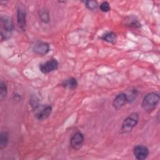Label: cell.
<instances>
[{
    "label": "cell",
    "mask_w": 160,
    "mask_h": 160,
    "mask_svg": "<svg viewBox=\"0 0 160 160\" xmlns=\"http://www.w3.org/2000/svg\"><path fill=\"white\" fill-rule=\"evenodd\" d=\"M159 99V95L157 92H149L144 97L141 103V106L145 111L151 112L158 104Z\"/></svg>",
    "instance_id": "1"
},
{
    "label": "cell",
    "mask_w": 160,
    "mask_h": 160,
    "mask_svg": "<svg viewBox=\"0 0 160 160\" xmlns=\"http://www.w3.org/2000/svg\"><path fill=\"white\" fill-rule=\"evenodd\" d=\"M139 116L138 112H132L126 118L122 121L121 128V133H128L131 132L133 128L137 125L139 121Z\"/></svg>",
    "instance_id": "2"
},
{
    "label": "cell",
    "mask_w": 160,
    "mask_h": 160,
    "mask_svg": "<svg viewBox=\"0 0 160 160\" xmlns=\"http://www.w3.org/2000/svg\"><path fill=\"white\" fill-rule=\"evenodd\" d=\"M58 61L55 59H51L39 65V70L44 74H47L58 68Z\"/></svg>",
    "instance_id": "3"
},
{
    "label": "cell",
    "mask_w": 160,
    "mask_h": 160,
    "mask_svg": "<svg viewBox=\"0 0 160 160\" xmlns=\"http://www.w3.org/2000/svg\"><path fill=\"white\" fill-rule=\"evenodd\" d=\"M84 138L83 134L80 132L74 133L70 139V146L74 150L80 149L84 143Z\"/></svg>",
    "instance_id": "4"
},
{
    "label": "cell",
    "mask_w": 160,
    "mask_h": 160,
    "mask_svg": "<svg viewBox=\"0 0 160 160\" xmlns=\"http://www.w3.org/2000/svg\"><path fill=\"white\" fill-rule=\"evenodd\" d=\"M17 24L21 30L25 31L26 27V12L25 8L22 6H19L17 10Z\"/></svg>",
    "instance_id": "5"
},
{
    "label": "cell",
    "mask_w": 160,
    "mask_h": 160,
    "mask_svg": "<svg viewBox=\"0 0 160 160\" xmlns=\"http://www.w3.org/2000/svg\"><path fill=\"white\" fill-rule=\"evenodd\" d=\"M149 154L148 148L143 145H137L133 149V154L138 160H143L148 158Z\"/></svg>",
    "instance_id": "6"
},
{
    "label": "cell",
    "mask_w": 160,
    "mask_h": 160,
    "mask_svg": "<svg viewBox=\"0 0 160 160\" xmlns=\"http://www.w3.org/2000/svg\"><path fill=\"white\" fill-rule=\"evenodd\" d=\"M49 50L50 47L49 44L45 42H36L32 46V51L39 55H45Z\"/></svg>",
    "instance_id": "7"
},
{
    "label": "cell",
    "mask_w": 160,
    "mask_h": 160,
    "mask_svg": "<svg viewBox=\"0 0 160 160\" xmlns=\"http://www.w3.org/2000/svg\"><path fill=\"white\" fill-rule=\"evenodd\" d=\"M126 102H128V99L125 93L121 92L118 94L112 102V106L116 110L120 109Z\"/></svg>",
    "instance_id": "8"
},
{
    "label": "cell",
    "mask_w": 160,
    "mask_h": 160,
    "mask_svg": "<svg viewBox=\"0 0 160 160\" xmlns=\"http://www.w3.org/2000/svg\"><path fill=\"white\" fill-rule=\"evenodd\" d=\"M1 22L2 28H3L4 31H5V39L6 38V34L11 32L13 29L14 26L12 20L8 16H2L1 18Z\"/></svg>",
    "instance_id": "9"
},
{
    "label": "cell",
    "mask_w": 160,
    "mask_h": 160,
    "mask_svg": "<svg viewBox=\"0 0 160 160\" xmlns=\"http://www.w3.org/2000/svg\"><path fill=\"white\" fill-rule=\"evenodd\" d=\"M52 112V107L50 106H47L44 107L41 109V111H38L36 114V118L38 120L42 121L47 119L49 115Z\"/></svg>",
    "instance_id": "10"
},
{
    "label": "cell",
    "mask_w": 160,
    "mask_h": 160,
    "mask_svg": "<svg viewBox=\"0 0 160 160\" xmlns=\"http://www.w3.org/2000/svg\"><path fill=\"white\" fill-rule=\"evenodd\" d=\"M78 81L76 79L74 78H69L68 79H66L62 81L61 84L63 88L70 89V90L76 89L78 86Z\"/></svg>",
    "instance_id": "11"
},
{
    "label": "cell",
    "mask_w": 160,
    "mask_h": 160,
    "mask_svg": "<svg viewBox=\"0 0 160 160\" xmlns=\"http://www.w3.org/2000/svg\"><path fill=\"white\" fill-rule=\"evenodd\" d=\"M101 38L108 42H109L111 44H115L117 42L118 36L116 34L114 33V32H109L105 34L104 35H103Z\"/></svg>",
    "instance_id": "12"
},
{
    "label": "cell",
    "mask_w": 160,
    "mask_h": 160,
    "mask_svg": "<svg viewBox=\"0 0 160 160\" xmlns=\"http://www.w3.org/2000/svg\"><path fill=\"white\" fill-rule=\"evenodd\" d=\"M9 139V134L6 131H3L0 135V149H3L8 144Z\"/></svg>",
    "instance_id": "13"
},
{
    "label": "cell",
    "mask_w": 160,
    "mask_h": 160,
    "mask_svg": "<svg viewBox=\"0 0 160 160\" xmlns=\"http://www.w3.org/2000/svg\"><path fill=\"white\" fill-rule=\"evenodd\" d=\"M39 18L41 21L44 23H48L50 21V16L49 12L47 10H41L39 11Z\"/></svg>",
    "instance_id": "14"
},
{
    "label": "cell",
    "mask_w": 160,
    "mask_h": 160,
    "mask_svg": "<svg viewBox=\"0 0 160 160\" xmlns=\"http://www.w3.org/2000/svg\"><path fill=\"white\" fill-rule=\"evenodd\" d=\"M8 93V88L6 84L1 81L0 83V99L3 100Z\"/></svg>",
    "instance_id": "15"
},
{
    "label": "cell",
    "mask_w": 160,
    "mask_h": 160,
    "mask_svg": "<svg viewBox=\"0 0 160 160\" xmlns=\"http://www.w3.org/2000/svg\"><path fill=\"white\" fill-rule=\"evenodd\" d=\"M84 3L86 7L91 11L96 10L98 7V4L96 1H85Z\"/></svg>",
    "instance_id": "16"
},
{
    "label": "cell",
    "mask_w": 160,
    "mask_h": 160,
    "mask_svg": "<svg viewBox=\"0 0 160 160\" xmlns=\"http://www.w3.org/2000/svg\"><path fill=\"white\" fill-rule=\"evenodd\" d=\"M99 9L102 12H107L109 11L111 9L109 3L107 1L102 2L99 6Z\"/></svg>",
    "instance_id": "17"
}]
</instances>
